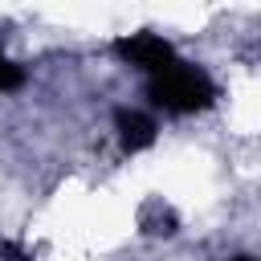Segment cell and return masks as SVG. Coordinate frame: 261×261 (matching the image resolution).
I'll return each instance as SVG.
<instances>
[{"label": "cell", "mask_w": 261, "mask_h": 261, "mask_svg": "<svg viewBox=\"0 0 261 261\" xmlns=\"http://www.w3.org/2000/svg\"><path fill=\"white\" fill-rule=\"evenodd\" d=\"M114 53L126 61V65H139L147 73L163 69L167 61H175V49L159 37V33H130V37H118L114 41Z\"/></svg>", "instance_id": "obj_2"}, {"label": "cell", "mask_w": 261, "mask_h": 261, "mask_svg": "<svg viewBox=\"0 0 261 261\" xmlns=\"http://www.w3.org/2000/svg\"><path fill=\"white\" fill-rule=\"evenodd\" d=\"M232 261H253V257H232Z\"/></svg>", "instance_id": "obj_5"}, {"label": "cell", "mask_w": 261, "mask_h": 261, "mask_svg": "<svg viewBox=\"0 0 261 261\" xmlns=\"http://www.w3.org/2000/svg\"><path fill=\"white\" fill-rule=\"evenodd\" d=\"M114 130H118V143L122 151H147L155 143V118H147L143 110H130V106H118L114 110Z\"/></svg>", "instance_id": "obj_3"}, {"label": "cell", "mask_w": 261, "mask_h": 261, "mask_svg": "<svg viewBox=\"0 0 261 261\" xmlns=\"http://www.w3.org/2000/svg\"><path fill=\"white\" fill-rule=\"evenodd\" d=\"M147 90H151V102L163 106V110H171V114H196V110H208L216 102L212 77L200 65L179 61V57L167 61L163 69H155Z\"/></svg>", "instance_id": "obj_1"}, {"label": "cell", "mask_w": 261, "mask_h": 261, "mask_svg": "<svg viewBox=\"0 0 261 261\" xmlns=\"http://www.w3.org/2000/svg\"><path fill=\"white\" fill-rule=\"evenodd\" d=\"M20 86H24V69L0 53V90L8 94V90H20Z\"/></svg>", "instance_id": "obj_4"}]
</instances>
